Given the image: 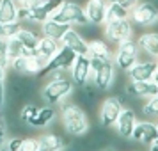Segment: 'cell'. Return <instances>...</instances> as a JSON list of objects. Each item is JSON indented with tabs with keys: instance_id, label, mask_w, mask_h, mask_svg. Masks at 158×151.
I'll use <instances>...</instances> for the list:
<instances>
[{
	"instance_id": "6da1fadb",
	"label": "cell",
	"mask_w": 158,
	"mask_h": 151,
	"mask_svg": "<svg viewBox=\"0 0 158 151\" xmlns=\"http://www.w3.org/2000/svg\"><path fill=\"white\" fill-rule=\"evenodd\" d=\"M59 105H60V115H62V124H64L66 132L75 137L84 135L89 130V119H87V114L84 112V108L68 101V98L62 100Z\"/></svg>"
},
{
	"instance_id": "7a4b0ae2",
	"label": "cell",
	"mask_w": 158,
	"mask_h": 151,
	"mask_svg": "<svg viewBox=\"0 0 158 151\" xmlns=\"http://www.w3.org/2000/svg\"><path fill=\"white\" fill-rule=\"evenodd\" d=\"M115 80V66L112 59L91 57V84L100 91H107Z\"/></svg>"
},
{
	"instance_id": "3957f363",
	"label": "cell",
	"mask_w": 158,
	"mask_h": 151,
	"mask_svg": "<svg viewBox=\"0 0 158 151\" xmlns=\"http://www.w3.org/2000/svg\"><path fill=\"white\" fill-rule=\"evenodd\" d=\"M73 87H75V84L68 77L48 80V84L41 89V100L46 105H59L62 100L73 94Z\"/></svg>"
},
{
	"instance_id": "277c9868",
	"label": "cell",
	"mask_w": 158,
	"mask_h": 151,
	"mask_svg": "<svg viewBox=\"0 0 158 151\" xmlns=\"http://www.w3.org/2000/svg\"><path fill=\"white\" fill-rule=\"evenodd\" d=\"M52 20H55L59 23H64V25H87V18L84 13V7H80L78 4L75 2H68L64 0L60 6H59L53 15L50 16Z\"/></svg>"
},
{
	"instance_id": "5b68a950",
	"label": "cell",
	"mask_w": 158,
	"mask_h": 151,
	"mask_svg": "<svg viewBox=\"0 0 158 151\" xmlns=\"http://www.w3.org/2000/svg\"><path fill=\"white\" fill-rule=\"evenodd\" d=\"M114 66L123 71H128L131 66L139 61V44L133 39H126L117 44V50L114 53Z\"/></svg>"
},
{
	"instance_id": "8992f818",
	"label": "cell",
	"mask_w": 158,
	"mask_h": 151,
	"mask_svg": "<svg viewBox=\"0 0 158 151\" xmlns=\"http://www.w3.org/2000/svg\"><path fill=\"white\" fill-rule=\"evenodd\" d=\"M75 57H77V53H75L71 48H68V46H64V44L60 43V48L57 50V53L46 61V64H44V68L41 69L39 75H41V77H46L48 73L57 71V69L69 71V68H71Z\"/></svg>"
},
{
	"instance_id": "52a82bcc",
	"label": "cell",
	"mask_w": 158,
	"mask_h": 151,
	"mask_svg": "<svg viewBox=\"0 0 158 151\" xmlns=\"http://www.w3.org/2000/svg\"><path fill=\"white\" fill-rule=\"evenodd\" d=\"M105 37L107 41H112V43H123L126 39H131V34H133V23L130 18H124V20H114V22H105Z\"/></svg>"
},
{
	"instance_id": "ba28073f",
	"label": "cell",
	"mask_w": 158,
	"mask_h": 151,
	"mask_svg": "<svg viewBox=\"0 0 158 151\" xmlns=\"http://www.w3.org/2000/svg\"><path fill=\"white\" fill-rule=\"evenodd\" d=\"M131 23H137L140 27H149L158 22V9L151 2H140L130 11Z\"/></svg>"
},
{
	"instance_id": "9c48e42d",
	"label": "cell",
	"mask_w": 158,
	"mask_h": 151,
	"mask_svg": "<svg viewBox=\"0 0 158 151\" xmlns=\"http://www.w3.org/2000/svg\"><path fill=\"white\" fill-rule=\"evenodd\" d=\"M69 75L75 86L84 87L91 84V57L89 55H77L69 68Z\"/></svg>"
},
{
	"instance_id": "30bf717a",
	"label": "cell",
	"mask_w": 158,
	"mask_h": 151,
	"mask_svg": "<svg viewBox=\"0 0 158 151\" xmlns=\"http://www.w3.org/2000/svg\"><path fill=\"white\" fill-rule=\"evenodd\" d=\"M123 101L117 96H108L103 100L100 107V123L103 126H114V123L117 121V117L123 110Z\"/></svg>"
},
{
	"instance_id": "8fae6325",
	"label": "cell",
	"mask_w": 158,
	"mask_h": 151,
	"mask_svg": "<svg viewBox=\"0 0 158 151\" xmlns=\"http://www.w3.org/2000/svg\"><path fill=\"white\" fill-rule=\"evenodd\" d=\"M131 137L135 139L137 142L146 144V146H151L158 141V130H156V123L153 121H137L135 128H133V133Z\"/></svg>"
},
{
	"instance_id": "7c38bea8",
	"label": "cell",
	"mask_w": 158,
	"mask_h": 151,
	"mask_svg": "<svg viewBox=\"0 0 158 151\" xmlns=\"http://www.w3.org/2000/svg\"><path fill=\"white\" fill-rule=\"evenodd\" d=\"M84 13H85L87 23L103 25L105 23V13H107V0H87Z\"/></svg>"
},
{
	"instance_id": "4fadbf2b",
	"label": "cell",
	"mask_w": 158,
	"mask_h": 151,
	"mask_svg": "<svg viewBox=\"0 0 158 151\" xmlns=\"http://www.w3.org/2000/svg\"><path fill=\"white\" fill-rule=\"evenodd\" d=\"M64 0H44L41 4H37L34 9H30V23H41L46 22L52 15H53V11L62 4Z\"/></svg>"
},
{
	"instance_id": "5bb4252c",
	"label": "cell",
	"mask_w": 158,
	"mask_h": 151,
	"mask_svg": "<svg viewBox=\"0 0 158 151\" xmlns=\"http://www.w3.org/2000/svg\"><path fill=\"white\" fill-rule=\"evenodd\" d=\"M126 73H128L130 80H137V82L153 80V77L156 75V62H153V61L139 62V61H137Z\"/></svg>"
},
{
	"instance_id": "9a60e30c",
	"label": "cell",
	"mask_w": 158,
	"mask_h": 151,
	"mask_svg": "<svg viewBox=\"0 0 158 151\" xmlns=\"http://www.w3.org/2000/svg\"><path fill=\"white\" fill-rule=\"evenodd\" d=\"M60 43L64 46H68V48H71L77 55H87V41L73 27H69L64 32V36L60 37Z\"/></svg>"
},
{
	"instance_id": "2e32d148",
	"label": "cell",
	"mask_w": 158,
	"mask_h": 151,
	"mask_svg": "<svg viewBox=\"0 0 158 151\" xmlns=\"http://www.w3.org/2000/svg\"><path fill=\"white\" fill-rule=\"evenodd\" d=\"M126 93L137 98H153L158 96V87L153 80H146V82L130 80V84L126 86Z\"/></svg>"
},
{
	"instance_id": "e0dca14e",
	"label": "cell",
	"mask_w": 158,
	"mask_h": 151,
	"mask_svg": "<svg viewBox=\"0 0 158 151\" xmlns=\"http://www.w3.org/2000/svg\"><path fill=\"white\" fill-rule=\"evenodd\" d=\"M135 123H137V115L133 114V110H130V108H123L119 117H117V121L114 123L115 130H117V133L124 139H130L131 133H133V128H135Z\"/></svg>"
},
{
	"instance_id": "ac0fdd59",
	"label": "cell",
	"mask_w": 158,
	"mask_h": 151,
	"mask_svg": "<svg viewBox=\"0 0 158 151\" xmlns=\"http://www.w3.org/2000/svg\"><path fill=\"white\" fill-rule=\"evenodd\" d=\"M15 37L23 44V48L27 50V55H37L36 53V46H37V41H39V36H37L34 30L22 27V29L15 34Z\"/></svg>"
},
{
	"instance_id": "d6986e66",
	"label": "cell",
	"mask_w": 158,
	"mask_h": 151,
	"mask_svg": "<svg viewBox=\"0 0 158 151\" xmlns=\"http://www.w3.org/2000/svg\"><path fill=\"white\" fill-rule=\"evenodd\" d=\"M59 48H60V41L52 39L48 36H39V41H37V46H36V53L39 57H43L48 61L50 57H53L57 53Z\"/></svg>"
},
{
	"instance_id": "ffe728a7",
	"label": "cell",
	"mask_w": 158,
	"mask_h": 151,
	"mask_svg": "<svg viewBox=\"0 0 158 151\" xmlns=\"http://www.w3.org/2000/svg\"><path fill=\"white\" fill-rule=\"evenodd\" d=\"M53 119H55L53 105H44V107L37 108L36 115L32 117V121L29 123V126L30 128H44V126H48Z\"/></svg>"
},
{
	"instance_id": "44dd1931",
	"label": "cell",
	"mask_w": 158,
	"mask_h": 151,
	"mask_svg": "<svg viewBox=\"0 0 158 151\" xmlns=\"http://www.w3.org/2000/svg\"><path fill=\"white\" fill-rule=\"evenodd\" d=\"M37 142L41 151H64L66 148V141L57 133H44L37 137Z\"/></svg>"
},
{
	"instance_id": "7402d4cb",
	"label": "cell",
	"mask_w": 158,
	"mask_h": 151,
	"mask_svg": "<svg viewBox=\"0 0 158 151\" xmlns=\"http://www.w3.org/2000/svg\"><path fill=\"white\" fill-rule=\"evenodd\" d=\"M139 50H144L148 55L158 61V32H146L137 39Z\"/></svg>"
},
{
	"instance_id": "603a6c76",
	"label": "cell",
	"mask_w": 158,
	"mask_h": 151,
	"mask_svg": "<svg viewBox=\"0 0 158 151\" xmlns=\"http://www.w3.org/2000/svg\"><path fill=\"white\" fill-rule=\"evenodd\" d=\"M68 29H69V25L59 23V22H55V20H52V18H48L46 22H43L41 27H39L41 36H48V37H52V39H57V41H60V37L64 36V32Z\"/></svg>"
},
{
	"instance_id": "cb8c5ba5",
	"label": "cell",
	"mask_w": 158,
	"mask_h": 151,
	"mask_svg": "<svg viewBox=\"0 0 158 151\" xmlns=\"http://www.w3.org/2000/svg\"><path fill=\"white\" fill-rule=\"evenodd\" d=\"M18 22V6L15 0H0V23L7 25V23Z\"/></svg>"
},
{
	"instance_id": "d4e9b609",
	"label": "cell",
	"mask_w": 158,
	"mask_h": 151,
	"mask_svg": "<svg viewBox=\"0 0 158 151\" xmlns=\"http://www.w3.org/2000/svg\"><path fill=\"white\" fill-rule=\"evenodd\" d=\"M87 55L89 57H98V59H112V50L105 41L101 39H93L87 41Z\"/></svg>"
},
{
	"instance_id": "484cf974",
	"label": "cell",
	"mask_w": 158,
	"mask_h": 151,
	"mask_svg": "<svg viewBox=\"0 0 158 151\" xmlns=\"http://www.w3.org/2000/svg\"><path fill=\"white\" fill-rule=\"evenodd\" d=\"M130 18V11L123 6L107 2V13H105V22H114V20H124Z\"/></svg>"
},
{
	"instance_id": "4316f807",
	"label": "cell",
	"mask_w": 158,
	"mask_h": 151,
	"mask_svg": "<svg viewBox=\"0 0 158 151\" xmlns=\"http://www.w3.org/2000/svg\"><path fill=\"white\" fill-rule=\"evenodd\" d=\"M7 55H9V59L20 57V55H27V50L23 48V44L15 36L7 37Z\"/></svg>"
},
{
	"instance_id": "83f0119b",
	"label": "cell",
	"mask_w": 158,
	"mask_h": 151,
	"mask_svg": "<svg viewBox=\"0 0 158 151\" xmlns=\"http://www.w3.org/2000/svg\"><path fill=\"white\" fill-rule=\"evenodd\" d=\"M37 105L36 103H32V101H29V103H25L22 107V110H20V115H18V119L23 123V124H29L30 121H32V117L36 115L37 112Z\"/></svg>"
},
{
	"instance_id": "f1b7e54d",
	"label": "cell",
	"mask_w": 158,
	"mask_h": 151,
	"mask_svg": "<svg viewBox=\"0 0 158 151\" xmlns=\"http://www.w3.org/2000/svg\"><path fill=\"white\" fill-rule=\"evenodd\" d=\"M144 115H149V117H155L158 119V96H153L148 100V103L142 107Z\"/></svg>"
},
{
	"instance_id": "f546056e",
	"label": "cell",
	"mask_w": 158,
	"mask_h": 151,
	"mask_svg": "<svg viewBox=\"0 0 158 151\" xmlns=\"http://www.w3.org/2000/svg\"><path fill=\"white\" fill-rule=\"evenodd\" d=\"M18 151H39V142L36 137H25L20 142Z\"/></svg>"
},
{
	"instance_id": "4dcf8cb0",
	"label": "cell",
	"mask_w": 158,
	"mask_h": 151,
	"mask_svg": "<svg viewBox=\"0 0 158 151\" xmlns=\"http://www.w3.org/2000/svg\"><path fill=\"white\" fill-rule=\"evenodd\" d=\"M0 62L9 64V55H7V37H0Z\"/></svg>"
},
{
	"instance_id": "1f68e13d",
	"label": "cell",
	"mask_w": 158,
	"mask_h": 151,
	"mask_svg": "<svg viewBox=\"0 0 158 151\" xmlns=\"http://www.w3.org/2000/svg\"><path fill=\"white\" fill-rule=\"evenodd\" d=\"M6 80H0V119H4V108H6Z\"/></svg>"
},
{
	"instance_id": "d6a6232c",
	"label": "cell",
	"mask_w": 158,
	"mask_h": 151,
	"mask_svg": "<svg viewBox=\"0 0 158 151\" xmlns=\"http://www.w3.org/2000/svg\"><path fill=\"white\" fill-rule=\"evenodd\" d=\"M37 4H41V0H16V6L22 9H34Z\"/></svg>"
},
{
	"instance_id": "836d02e7",
	"label": "cell",
	"mask_w": 158,
	"mask_h": 151,
	"mask_svg": "<svg viewBox=\"0 0 158 151\" xmlns=\"http://www.w3.org/2000/svg\"><path fill=\"white\" fill-rule=\"evenodd\" d=\"M107 2H112V4L123 6V7H126L128 11H131V9H133L137 4H139V0H107Z\"/></svg>"
},
{
	"instance_id": "e575fe53",
	"label": "cell",
	"mask_w": 158,
	"mask_h": 151,
	"mask_svg": "<svg viewBox=\"0 0 158 151\" xmlns=\"http://www.w3.org/2000/svg\"><path fill=\"white\" fill-rule=\"evenodd\" d=\"M6 142H7V128H6L4 119H0V148H4Z\"/></svg>"
},
{
	"instance_id": "d590c367",
	"label": "cell",
	"mask_w": 158,
	"mask_h": 151,
	"mask_svg": "<svg viewBox=\"0 0 158 151\" xmlns=\"http://www.w3.org/2000/svg\"><path fill=\"white\" fill-rule=\"evenodd\" d=\"M7 64H2L0 62V80H6V75H7Z\"/></svg>"
},
{
	"instance_id": "8d00e7d4",
	"label": "cell",
	"mask_w": 158,
	"mask_h": 151,
	"mask_svg": "<svg viewBox=\"0 0 158 151\" xmlns=\"http://www.w3.org/2000/svg\"><path fill=\"white\" fill-rule=\"evenodd\" d=\"M149 151H158V142L151 144V146H149Z\"/></svg>"
},
{
	"instance_id": "74e56055",
	"label": "cell",
	"mask_w": 158,
	"mask_h": 151,
	"mask_svg": "<svg viewBox=\"0 0 158 151\" xmlns=\"http://www.w3.org/2000/svg\"><path fill=\"white\" fill-rule=\"evenodd\" d=\"M153 82H155V84H156V87H158V73L153 77Z\"/></svg>"
},
{
	"instance_id": "f35d334b",
	"label": "cell",
	"mask_w": 158,
	"mask_h": 151,
	"mask_svg": "<svg viewBox=\"0 0 158 151\" xmlns=\"http://www.w3.org/2000/svg\"><path fill=\"white\" fill-rule=\"evenodd\" d=\"M105 151H115V149H112V148H108V149H105Z\"/></svg>"
},
{
	"instance_id": "ab89813d",
	"label": "cell",
	"mask_w": 158,
	"mask_h": 151,
	"mask_svg": "<svg viewBox=\"0 0 158 151\" xmlns=\"http://www.w3.org/2000/svg\"><path fill=\"white\" fill-rule=\"evenodd\" d=\"M156 73H158V62H156Z\"/></svg>"
},
{
	"instance_id": "60d3db41",
	"label": "cell",
	"mask_w": 158,
	"mask_h": 151,
	"mask_svg": "<svg viewBox=\"0 0 158 151\" xmlns=\"http://www.w3.org/2000/svg\"><path fill=\"white\" fill-rule=\"evenodd\" d=\"M156 130H158V123H156ZM156 142H158V141H156Z\"/></svg>"
},
{
	"instance_id": "b9f144b4",
	"label": "cell",
	"mask_w": 158,
	"mask_h": 151,
	"mask_svg": "<svg viewBox=\"0 0 158 151\" xmlns=\"http://www.w3.org/2000/svg\"><path fill=\"white\" fill-rule=\"evenodd\" d=\"M15 2H16V0H15Z\"/></svg>"
},
{
	"instance_id": "7bdbcfd3",
	"label": "cell",
	"mask_w": 158,
	"mask_h": 151,
	"mask_svg": "<svg viewBox=\"0 0 158 151\" xmlns=\"http://www.w3.org/2000/svg\"><path fill=\"white\" fill-rule=\"evenodd\" d=\"M39 151H41V149H39Z\"/></svg>"
}]
</instances>
